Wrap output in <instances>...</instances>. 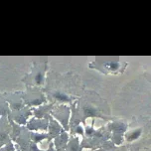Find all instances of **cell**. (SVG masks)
<instances>
[{"label":"cell","instance_id":"1","mask_svg":"<svg viewBox=\"0 0 151 151\" xmlns=\"http://www.w3.org/2000/svg\"><path fill=\"white\" fill-rule=\"evenodd\" d=\"M106 66L109 71H117L120 68V64L118 62H109V63L106 64Z\"/></svg>","mask_w":151,"mask_h":151},{"label":"cell","instance_id":"2","mask_svg":"<svg viewBox=\"0 0 151 151\" xmlns=\"http://www.w3.org/2000/svg\"><path fill=\"white\" fill-rule=\"evenodd\" d=\"M140 133H141V129H137V130H134L132 131L130 134L127 136V139L130 140V141H132V140L136 139L137 137H138L140 135Z\"/></svg>","mask_w":151,"mask_h":151}]
</instances>
